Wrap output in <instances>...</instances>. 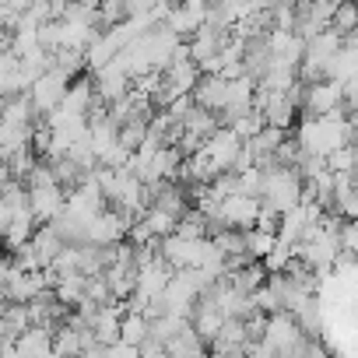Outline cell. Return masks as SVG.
I'll list each match as a JSON object with an SVG mask.
<instances>
[{
    "mask_svg": "<svg viewBox=\"0 0 358 358\" xmlns=\"http://www.w3.org/2000/svg\"><path fill=\"white\" fill-rule=\"evenodd\" d=\"M351 134H355V123L344 113H330V116H320V120H306L299 127V137L295 141H299L302 155L327 158L330 151L348 148L351 144Z\"/></svg>",
    "mask_w": 358,
    "mask_h": 358,
    "instance_id": "1",
    "label": "cell"
},
{
    "mask_svg": "<svg viewBox=\"0 0 358 358\" xmlns=\"http://www.w3.org/2000/svg\"><path fill=\"white\" fill-rule=\"evenodd\" d=\"M302 197V179L292 169H278V172H264V187H260V208L274 211L278 218L288 215L292 208H299Z\"/></svg>",
    "mask_w": 358,
    "mask_h": 358,
    "instance_id": "2",
    "label": "cell"
},
{
    "mask_svg": "<svg viewBox=\"0 0 358 358\" xmlns=\"http://www.w3.org/2000/svg\"><path fill=\"white\" fill-rule=\"evenodd\" d=\"M67 88H71V81L60 71H46L43 78H36V85L29 88V102H32L36 116H50L60 106V99L67 95Z\"/></svg>",
    "mask_w": 358,
    "mask_h": 358,
    "instance_id": "3",
    "label": "cell"
},
{
    "mask_svg": "<svg viewBox=\"0 0 358 358\" xmlns=\"http://www.w3.org/2000/svg\"><path fill=\"white\" fill-rule=\"evenodd\" d=\"M302 109H306V120H320V116L341 113V85H334V81L306 85L302 88Z\"/></svg>",
    "mask_w": 358,
    "mask_h": 358,
    "instance_id": "4",
    "label": "cell"
},
{
    "mask_svg": "<svg viewBox=\"0 0 358 358\" xmlns=\"http://www.w3.org/2000/svg\"><path fill=\"white\" fill-rule=\"evenodd\" d=\"M208 22V4H201V0H190V4H183V8H169V15H165V29L176 36V39H190L201 25Z\"/></svg>",
    "mask_w": 358,
    "mask_h": 358,
    "instance_id": "5",
    "label": "cell"
},
{
    "mask_svg": "<svg viewBox=\"0 0 358 358\" xmlns=\"http://www.w3.org/2000/svg\"><path fill=\"white\" fill-rule=\"evenodd\" d=\"M127 229H130V222H123L116 211L102 208V211L88 222L85 243H88V246H113V243H120V239L127 236Z\"/></svg>",
    "mask_w": 358,
    "mask_h": 358,
    "instance_id": "6",
    "label": "cell"
},
{
    "mask_svg": "<svg viewBox=\"0 0 358 358\" xmlns=\"http://www.w3.org/2000/svg\"><path fill=\"white\" fill-rule=\"evenodd\" d=\"M169 278H172V271H169V264H165L162 257H155L151 264H144V267H137V285H134V295H141L144 302H151V299H158V295L165 292V285H169Z\"/></svg>",
    "mask_w": 358,
    "mask_h": 358,
    "instance_id": "7",
    "label": "cell"
},
{
    "mask_svg": "<svg viewBox=\"0 0 358 358\" xmlns=\"http://www.w3.org/2000/svg\"><path fill=\"white\" fill-rule=\"evenodd\" d=\"M67 197L60 187H43V190H29V211L36 218V225H50L60 211H64Z\"/></svg>",
    "mask_w": 358,
    "mask_h": 358,
    "instance_id": "8",
    "label": "cell"
},
{
    "mask_svg": "<svg viewBox=\"0 0 358 358\" xmlns=\"http://www.w3.org/2000/svg\"><path fill=\"white\" fill-rule=\"evenodd\" d=\"M165 355L169 358H208V341H201L197 334H194V327L187 323L183 330H179L176 337H169L165 344Z\"/></svg>",
    "mask_w": 358,
    "mask_h": 358,
    "instance_id": "9",
    "label": "cell"
},
{
    "mask_svg": "<svg viewBox=\"0 0 358 358\" xmlns=\"http://www.w3.org/2000/svg\"><path fill=\"white\" fill-rule=\"evenodd\" d=\"M29 246H32V253H36L39 271H50V267H53V260H57V253L64 250V243L57 239V232H53L50 225H36V232H32Z\"/></svg>",
    "mask_w": 358,
    "mask_h": 358,
    "instance_id": "10",
    "label": "cell"
},
{
    "mask_svg": "<svg viewBox=\"0 0 358 358\" xmlns=\"http://www.w3.org/2000/svg\"><path fill=\"white\" fill-rule=\"evenodd\" d=\"M274 246H278V236H267V232H257V229L243 232V250L253 264H264L274 253Z\"/></svg>",
    "mask_w": 358,
    "mask_h": 358,
    "instance_id": "11",
    "label": "cell"
},
{
    "mask_svg": "<svg viewBox=\"0 0 358 358\" xmlns=\"http://www.w3.org/2000/svg\"><path fill=\"white\" fill-rule=\"evenodd\" d=\"M85 281L88 278H81V274H60L57 278V285H53V295H57V302L60 306H78L81 299H85Z\"/></svg>",
    "mask_w": 358,
    "mask_h": 358,
    "instance_id": "12",
    "label": "cell"
},
{
    "mask_svg": "<svg viewBox=\"0 0 358 358\" xmlns=\"http://www.w3.org/2000/svg\"><path fill=\"white\" fill-rule=\"evenodd\" d=\"M281 141H285V130H274V127H264L257 137H250L246 144H250V151H253V165L264 162V158H271V155L281 148Z\"/></svg>",
    "mask_w": 358,
    "mask_h": 358,
    "instance_id": "13",
    "label": "cell"
},
{
    "mask_svg": "<svg viewBox=\"0 0 358 358\" xmlns=\"http://www.w3.org/2000/svg\"><path fill=\"white\" fill-rule=\"evenodd\" d=\"M141 225H144V232L151 236V239H169L172 236V229H176V222L169 218V215H162V211H155V208H148V211H141V218H137Z\"/></svg>",
    "mask_w": 358,
    "mask_h": 358,
    "instance_id": "14",
    "label": "cell"
},
{
    "mask_svg": "<svg viewBox=\"0 0 358 358\" xmlns=\"http://www.w3.org/2000/svg\"><path fill=\"white\" fill-rule=\"evenodd\" d=\"M355 29H358V8L355 4H337L334 15H330V32L344 39V36H355Z\"/></svg>",
    "mask_w": 358,
    "mask_h": 358,
    "instance_id": "15",
    "label": "cell"
},
{
    "mask_svg": "<svg viewBox=\"0 0 358 358\" xmlns=\"http://www.w3.org/2000/svg\"><path fill=\"white\" fill-rule=\"evenodd\" d=\"M172 236H176V239H208V222H204V215H197V211H187L183 218L176 222Z\"/></svg>",
    "mask_w": 358,
    "mask_h": 358,
    "instance_id": "16",
    "label": "cell"
},
{
    "mask_svg": "<svg viewBox=\"0 0 358 358\" xmlns=\"http://www.w3.org/2000/svg\"><path fill=\"white\" fill-rule=\"evenodd\" d=\"M144 337H148V320L144 316H123L120 320V344L137 348Z\"/></svg>",
    "mask_w": 358,
    "mask_h": 358,
    "instance_id": "17",
    "label": "cell"
},
{
    "mask_svg": "<svg viewBox=\"0 0 358 358\" xmlns=\"http://www.w3.org/2000/svg\"><path fill=\"white\" fill-rule=\"evenodd\" d=\"M264 127H267V123H264V116H260L257 109H250L246 116H239V120H236L232 127H225V130H232V134H236L239 141H250V137H257V134H260Z\"/></svg>",
    "mask_w": 358,
    "mask_h": 358,
    "instance_id": "18",
    "label": "cell"
},
{
    "mask_svg": "<svg viewBox=\"0 0 358 358\" xmlns=\"http://www.w3.org/2000/svg\"><path fill=\"white\" fill-rule=\"evenodd\" d=\"M355 246H358L355 225H351V222H341V225H337V250H341V253H355Z\"/></svg>",
    "mask_w": 358,
    "mask_h": 358,
    "instance_id": "19",
    "label": "cell"
},
{
    "mask_svg": "<svg viewBox=\"0 0 358 358\" xmlns=\"http://www.w3.org/2000/svg\"><path fill=\"white\" fill-rule=\"evenodd\" d=\"M8 225H11V211L0 204V239H4V232H8Z\"/></svg>",
    "mask_w": 358,
    "mask_h": 358,
    "instance_id": "20",
    "label": "cell"
},
{
    "mask_svg": "<svg viewBox=\"0 0 358 358\" xmlns=\"http://www.w3.org/2000/svg\"><path fill=\"white\" fill-rule=\"evenodd\" d=\"M0 257H4V239H0Z\"/></svg>",
    "mask_w": 358,
    "mask_h": 358,
    "instance_id": "21",
    "label": "cell"
}]
</instances>
